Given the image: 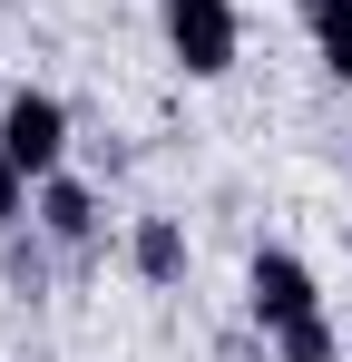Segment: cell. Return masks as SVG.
Returning a JSON list of instances; mask_svg holds the SVG:
<instances>
[{
  "label": "cell",
  "mask_w": 352,
  "mask_h": 362,
  "mask_svg": "<svg viewBox=\"0 0 352 362\" xmlns=\"http://www.w3.org/2000/svg\"><path fill=\"white\" fill-rule=\"evenodd\" d=\"M157 30H167V59L186 69V78H225L235 49H245L235 0H157Z\"/></svg>",
  "instance_id": "cell-1"
},
{
  "label": "cell",
  "mask_w": 352,
  "mask_h": 362,
  "mask_svg": "<svg viewBox=\"0 0 352 362\" xmlns=\"http://www.w3.org/2000/svg\"><path fill=\"white\" fill-rule=\"evenodd\" d=\"M245 313L264 323V343H274L284 323H313V313H323L313 264H303L293 245H254V264H245Z\"/></svg>",
  "instance_id": "cell-2"
},
{
  "label": "cell",
  "mask_w": 352,
  "mask_h": 362,
  "mask_svg": "<svg viewBox=\"0 0 352 362\" xmlns=\"http://www.w3.org/2000/svg\"><path fill=\"white\" fill-rule=\"evenodd\" d=\"M0 147L30 167V186L59 177V167H69V108H59L49 88H10V108H0Z\"/></svg>",
  "instance_id": "cell-3"
},
{
  "label": "cell",
  "mask_w": 352,
  "mask_h": 362,
  "mask_svg": "<svg viewBox=\"0 0 352 362\" xmlns=\"http://www.w3.org/2000/svg\"><path fill=\"white\" fill-rule=\"evenodd\" d=\"M30 216H40V235H49L59 255H98V196L69 177V167H59V177H40Z\"/></svg>",
  "instance_id": "cell-4"
},
{
  "label": "cell",
  "mask_w": 352,
  "mask_h": 362,
  "mask_svg": "<svg viewBox=\"0 0 352 362\" xmlns=\"http://www.w3.org/2000/svg\"><path fill=\"white\" fill-rule=\"evenodd\" d=\"M127 264H137L147 284H186V226H176V216H137V226H127Z\"/></svg>",
  "instance_id": "cell-5"
},
{
  "label": "cell",
  "mask_w": 352,
  "mask_h": 362,
  "mask_svg": "<svg viewBox=\"0 0 352 362\" xmlns=\"http://www.w3.org/2000/svg\"><path fill=\"white\" fill-rule=\"evenodd\" d=\"M293 10L313 30V59L333 69V78H352V0H293Z\"/></svg>",
  "instance_id": "cell-6"
},
{
  "label": "cell",
  "mask_w": 352,
  "mask_h": 362,
  "mask_svg": "<svg viewBox=\"0 0 352 362\" xmlns=\"http://www.w3.org/2000/svg\"><path fill=\"white\" fill-rule=\"evenodd\" d=\"M343 353V343H333V323H323V313H313V323H284V333H274V362H333Z\"/></svg>",
  "instance_id": "cell-7"
},
{
  "label": "cell",
  "mask_w": 352,
  "mask_h": 362,
  "mask_svg": "<svg viewBox=\"0 0 352 362\" xmlns=\"http://www.w3.org/2000/svg\"><path fill=\"white\" fill-rule=\"evenodd\" d=\"M30 196H40V186H30V167H20V157L0 147V235H10V226L30 216Z\"/></svg>",
  "instance_id": "cell-8"
}]
</instances>
